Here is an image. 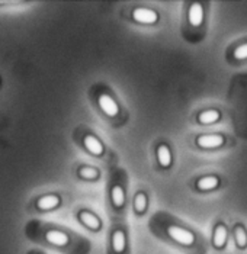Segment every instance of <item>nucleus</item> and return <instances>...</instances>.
<instances>
[{
    "instance_id": "nucleus-6",
    "label": "nucleus",
    "mask_w": 247,
    "mask_h": 254,
    "mask_svg": "<svg viewBox=\"0 0 247 254\" xmlns=\"http://www.w3.org/2000/svg\"><path fill=\"white\" fill-rule=\"evenodd\" d=\"M79 219L82 221L83 225H86L88 228L90 230H98L101 227V221L96 215H93L92 212L89 211H82L79 212Z\"/></svg>"
},
{
    "instance_id": "nucleus-20",
    "label": "nucleus",
    "mask_w": 247,
    "mask_h": 254,
    "mask_svg": "<svg viewBox=\"0 0 247 254\" xmlns=\"http://www.w3.org/2000/svg\"><path fill=\"white\" fill-rule=\"evenodd\" d=\"M4 85V79H3V76L0 74V90H1V87Z\"/></svg>"
},
{
    "instance_id": "nucleus-16",
    "label": "nucleus",
    "mask_w": 247,
    "mask_h": 254,
    "mask_svg": "<svg viewBox=\"0 0 247 254\" xmlns=\"http://www.w3.org/2000/svg\"><path fill=\"white\" fill-rule=\"evenodd\" d=\"M145 206H147V198L144 193H138L137 198H135V209L137 212H144L145 211Z\"/></svg>"
},
{
    "instance_id": "nucleus-9",
    "label": "nucleus",
    "mask_w": 247,
    "mask_h": 254,
    "mask_svg": "<svg viewBox=\"0 0 247 254\" xmlns=\"http://www.w3.org/2000/svg\"><path fill=\"white\" fill-rule=\"evenodd\" d=\"M157 157H159V162L163 167H169L170 163H172V154H170V150L167 145H160L159 150H157Z\"/></svg>"
},
{
    "instance_id": "nucleus-17",
    "label": "nucleus",
    "mask_w": 247,
    "mask_h": 254,
    "mask_svg": "<svg viewBox=\"0 0 247 254\" xmlns=\"http://www.w3.org/2000/svg\"><path fill=\"white\" fill-rule=\"evenodd\" d=\"M236 240H237V244L240 247H246L247 246V236L246 231L243 230V227H237L236 228Z\"/></svg>"
},
{
    "instance_id": "nucleus-10",
    "label": "nucleus",
    "mask_w": 247,
    "mask_h": 254,
    "mask_svg": "<svg viewBox=\"0 0 247 254\" xmlns=\"http://www.w3.org/2000/svg\"><path fill=\"white\" fill-rule=\"evenodd\" d=\"M218 183H220L218 177H215V176H207V177H202V179L198 180V187L201 190H210V189L217 187Z\"/></svg>"
},
{
    "instance_id": "nucleus-1",
    "label": "nucleus",
    "mask_w": 247,
    "mask_h": 254,
    "mask_svg": "<svg viewBox=\"0 0 247 254\" xmlns=\"http://www.w3.org/2000/svg\"><path fill=\"white\" fill-rule=\"evenodd\" d=\"M60 205H61V196L58 193H42V195L34 196L28 202L26 211L28 214H32V215L47 214L60 208Z\"/></svg>"
},
{
    "instance_id": "nucleus-2",
    "label": "nucleus",
    "mask_w": 247,
    "mask_h": 254,
    "mask_svg": "<svg viewBox=\"0 0 247 254\" xmlns=\"http://www.w3.org/2000/svg\"><path fill=\"white\" fill-rule=\"evenodd\" d=\"M167 234H169L175 241H177V243H180V244H183V246H191V244H194V241H195V236H194L191 231L183 230V228L176 227V225L169 227Z\"/></svg>"
},
{
    "instance_id": "nucleus-5",
    "label": "nucleus",
    "mask_w": 247,
    "mask_h": 254,
    "mask_svg": "<svg viewBox=\"0 0 247 254\" xmlns=\"http://www.w3.org/2000/svg\"><path fill=\"white\" fill-rule=\"evenodd\" d=\"M83 145L89 153H92L95 156H101L104 153V145L95 135H86L83 138Z\"/></svg>"
},
{
    "instance_id": "nucleus-12",
    "label": "nucleus",
    "mask_w": 247,
    "mask_h": 254,
    "mask_svg": "<svg viewBox=\"0 0 247 254\" xmlns=\"http://www.w3.org/2000/svg\"><path fill=\"white\" fill-rule=\"evenodd\" d=\"M112 246L117 253H123L125 250V236L123 231H115L112 237Z\"/></svg>"
},
{
    "instance_id": "nucleus-19",
    "label": "nucleus",
    "mask_w": 247,
    "mask_h": 254,
    "mask_svg": "<svg viewBox=\"0 0 247 254\" xmlns=\"http://www.w3.org/2000/svg\"><path fill=\"white\" fill-rule=\"evenodd\" d=\"M25 254H44V253L39 252V250H36V249H31V250H28Z\"/></svg>"
},
{
    "instance_id": "nucleus-3",
    "label": "nucleus",
    "mask_w": 247,
    "mask_h": 254,
    "mask_svg": "<svg viewBox=\"0 0 247 254\" xmlns=\"http://www.w3.org/2000/svg\"><path fill=\"white\" fill-rule=\"evenodd\" d=\"M132 18L137 20V22H141V23H154L157 22V13L151 9H145V7H138L132 12Z\"/></svg>"
},
{
    "instance_id": "nucleus-8",
    "label": "nucleus",
    "mask_w": 247,
    "mask_h": 254,
    "mask_svg": "<svg viewBox=\"0 0 247 254\" xmlns=\"http://www.w3.org/2000/svg\"><path fill=\"white\" fill-rule=\"evenodd\" d=\"M204 19V9L199 3H194L189 9V22L194 26H199Z\"/></svg>"
},
{
    "instance_id": "nucleus-13",
    "label": "nucleus",
    "mask_w": 247,
    "mask_h": 254,
    "mask_svg": "<svg viewBox=\"0 0 247 254\" xmlns=\"http://www.w3.org/2000/svg\"><path fill=\"white\" fill-rule=\"evenodd\" d=\"M218 119H220V113H218V110H214V109L205 110L199 115V122H202V124H212Z\"/></svg>"
},
{
    "instance_id": "nucleus-4",
    "label": "nucleus",
    "mask_w": 247,
    "mask_h": 254,
    "mask_svg": "<svg viewBox=\"0 0 247 254\" xmlns=\"http://www.w3.org/2000/svg\"><path fill=\"white\" fill-rule=\"evenodd\" d=\"M98 102H99L101 109H102L106 115H109V116H115V115L118 113V105H117L115 100H114L111 96H108L106 93H102V94L99 96Z\"/></svg>"
},
{
    "instance_id": "nucleus-7",
    "label": "nucleus",
    "mask_w": 247,
    "mask_h": 254,
    "mask_svg": "<svg viewBox=\"0 0 247 254\" xmlns=\"http://www.w3.org/2000/svg\"><path fill=\"white\" fill-rule=\"evenodd\" d=\"M223 137L221 135H202L198 138V144L201 147H205V148H214V147H220L223 144Z\"/></svg>"
},
{
    "instance_id": "nucleus-15",
    "label": "nucleus",
    "mask_w": 247,
    "mask_h": 254,
    "mask_svg": "<svg viewBox=\"0 0 247 254\" xmlns=\"http://www.w3.org/2000/svg\"><path fill=\"white\" fill-rule=\"evenodd\" d=\"M112 200H114V205L115 206H123L124 202H125V196H124V190L121 186H115L112 189Z\"/></svg>"
},
{
    "instance_id": "nucleus-11",
    "label": "nucleus",
    "mask_w": 247,
    "mask_h": 254,
    "mask_svg": "<svg viewBox=\"0 0 247 254\" xmlns=\"http://www.w3.org/2000/svg\"><path fill=\"white\" fill-rule=\"evenodd\" d=\"M226 240H227V228L224 225H218L217 230H215V234H214V244L215 247H223L226 244Z\"/></svg>"
},
{
    "instance_id": "nucleus-14",
    "label": "nucleus",
    "mask_w": 247,
    "mask_h": 254,
    "mask_svg": "<svg viewBox=\"0 0 247 254\" xmlns=\"http://www.w3.org/2000/svg\"><path fill=\"white\" fill-rule=\"evenodd\" d=\"M79 176L82 179H88V180H93L99 176V171L93 167H88V166H83L79 169Z\"/></svg>"
},
{
    "instance_id": "nucleus-18",
    "label": "nucleus",
    "mask_w": 247,
    "mask_h": 254,
    "mask_svg": "<svg viewBox=\"0 0 247 254\" xmlns=\"http://www.w3.org/2000/svg\"><path fill=\"white\" fill-rule=\"evenodd\" d=\"M234 57L237 60H243V58H247V44H243L240 45L236 51H234Z\"/></svg>"
}]
</instances>
